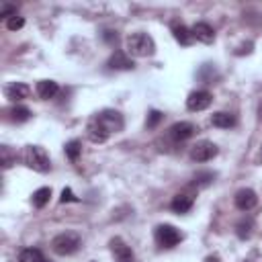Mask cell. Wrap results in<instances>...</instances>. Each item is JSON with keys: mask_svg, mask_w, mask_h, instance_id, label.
<instances>
[{"mask_svg": "<svg viewBox=\"0 0 262 262\" xmlns=\"http://www.w3.org/2000/svg\"><path fill=\"white\" fill-rule=\"evenodd\" d=\"M125 45H127V53L133 55V57H149L156 51V43H154L151 35L141 33V31L131 33L125 39Z\"/></svg>", "mask_w": 262, "mask_h": 262, "instance_id": "obj_1", "label": "cell"}, {"mask_svg": "<svg viewBox=\"0 0 262 262\" xmlns=\"http://www.w3.org/2000/svg\"><path fill=\"white\" fill-rule=\"evenodd\" d=\"M23 160L35 172H49V168H51L49 154L41 145H27L25 151H23Z\"/></svg>", "mask_w": 262, "mask_h": 262, "instance_id": "obj_2", "label": "cell"}, {"mask_svg": "<svg viewBox=\"0 0 262 262\" xmlns=\"http://www.w3.org/2000/svg\"><path fill=\"white\" fill-rule=\"evenodd\" d=\"M82 246V237L76 231H61L51 239V250L57 256H70Z\"/></svg>", "mask_w": 262, "mask_h": 262, "instance_id": "obj_3", "label": "cell"}, {"mask_svg": "<svg viewBox=\"0 0 262 262\" xmlns=\"http://www.w3.org/2000/svg\"><path fill=\"white\" fill-rule=\"evenodd\" d=\"M154 237H156V244L162 246V248H174V246H178L182 242V233L170 223L158 225L156 231H154Z\"/></svg>", "mask_w": 262, "mask_h": 262, "instance_id": "obj_4", "label": "cell"}, {"mask_svg": "<svg viewBox=\"0 0 262 262\" xmlns=\"http://www.w3.org/2000/svg\"><path fill=\"white\" fill-rule=\"evenodd\" d=\"M217 145L213 143V141H209V139H201V141H196L192 147H190V160L192 162H209V160H213L215 156H217Z\"/></svg>", "mask_w": 262, "mask_h": 262, "instance_id": "obj_5", "label": "cell"}, {"mask_svg": "<svg viewBox=\"0 0 262 262\" xmlns=\"http://www.w3.org/2000/svg\"><path fill=\"white\" fill-rule=\"evenodd\" d=\"M96 119L102 123V127L113 135V133H119L121 129H123V125H125V121H123V115L119 113V111H111V108H106V111H100L98 115H96Z\"/></svg>", "mask_w": 262, "mask_h": 262, "instance_id": "obj_6", "label": "cell"}, {"mask_svg": "<svg viewBox=\"0 0 262 262\" xmlns=\"http://www.w3.org/2000/svg\"><path fill=\"white\" fill-rule=\"evenodd\" d=\"M211 102H213L211 92H207V90H194V92H190L188 98H186V108L192 111V113H201V111L209 108Z\"/></svg>", "mask_w": 262, "mask_h": 262, "instance_id": "obj_7", "label": "cell"}, {"mask_svg": "<svg viewBox=\"0 0 262 262\" xmlns=\"http://www.w3.org/2000/svg\"><path fill=\"white\" fill-rule=\"evenodd\" d=\"M196 133V127L188 121H180V123H174L170 129H168V137L174 139V141H186L190 139L192 135Z\"/></svg>", "mask_w": 262, "mask_h": 262, "instance_id": "obj_8", "label": "cell"}, {"mask_svg": "<svg viewBox=\"0 0 262 262\" xmlns=\"http://www.w3.org/2000/svg\"><path fill=\"white\" fill-rule=\"evenodd\" d=\"M86 135H88V139H90L92 143H104V141L111 137V133L102 127V123L96 119V115L88 121V125H86Z\"/></svg>", "mask_w": 262, "mask_h": 262, "instance_id": "obj_9", "label": "cell"}, {"mask_svg": "<svg viewBox=\"0 0 262 262\" xmlns=\"http://www.w3.org/2000/svg\"><path fill=\"white\" fill-rule=\"evenodd\" d=\"M233 203H235V207H237L239 211L248 213L250 209L256 207L258 196H256V192H254L252 188H239V190L235 192V196H233Z\"/></svg>", "mask_w": 262, "mask_h": 262, "instance_id": "obj_10", "label": "cell"}, {"mask_svg": "<svg viewBox=\"0 0 262 262\" xmlns=\"http://www.w3.org/2000/svg\"><path fill=\"white\" fill-rule=\"evenodd\" d=\"M29 94H31V88L27 84H23V82H10V84L4 86V96L8 100H14V102L16 100H25Z\"/></svg>", "mask_w": 262, "mask_h": 262, "instance_id": "obj_11", "label": "cell"}, {"mask_svg": "<svg viewBox=\"0 0 262 262\" xmlns=\"http://www.w3.org/2000/svg\"><path fill=\"white\" fill-rule=\"evenodd\" d=\"M192 205H194V194H192V192H178V194L172 199L170 209H172L174 213H188V211L192 209Z\"/></svg>", "mask_w": 262, "mask_h": 262, "instance_id": "obj_12", "label": "cell"}, {"mask_svg": "<svg viewBox=\"0 0 262 262\" xmlns=\"http://www.w3.org/2000/svg\"><path fill=\"white\" fill-rule=\"evenodd\" d=\"M190 31H192V37L196 41H201V43H207L209 45L215 39V31H213V27L209 23H194Z\"/></svg>", "mask_w": 262, "mask_h": 262, "instance_id": "obj_13", "label": "cell"}, {"mask_svg": "<svg viewBox=\"0 0 262 262\" xmlns=\"http://www.w3.org/2000/svg\"><path fill=\"white\" fill-rule=\"evenodd\" d=\"M111 250H113L117 262H133V252L129 246H125L123 239H119V237L111 239Z\"/></svg>", "mask_w": 262, "mask_h": 262, "instance_id": "obj_14", "label": "cell"}, {"mask_svg": "<svg viewBox=\"0 0 262 262\" xmlns=\"http://www.w3.org/2000/svg\"><path fill=\"white\" fill-rule=\"evenodd\" d=\"M106 66H108L111 70H133V59H131L127 53H123V51H115V53L108 57Z\"/></svg>", "mask_w": 262, "mask_h": 262, "instance_id": "obj_15", "label": "cell"}, {"mask_svg": "<svg viewBox=\"0 0 262 262\" xmlns=\"http://www.w3.org/2000/svg\"><path fill=\"white\" fill-rule=\"evenodd\" d=\"M57 90H59V86H57V82H53V80H39L37 86H35V92H37V96H39L41 100L53 98V96L57 94Z\"/></svg>", "mask_w": 262, "mask_h": 262, "instance_id": "obj_16", "label": "cell"}, {"mask_svg": "<svg viewBox=\"0 0 262 262\" xmlns=\"http://www.w3.org/2000/svg\"><path fill=\"white\" fill-rule=\"evenodd\" d=\"M211 125H213V127H219V129H229V127L235 125V117H233L231 113L219 111V113H213V115H211Z\"/></svg>", "mask_w": 262, "mask_h": 262, "instance_id": "obj_17", "label": "cell"}, {"mask_svg": "<svg viewBox=\"0 0 262 262\" xmlns=\"http://www.w3.org/2000/svg\"><path fill=\"white\" fill-rule=\"evenodd\" d=\"M172 35H174V39H176L180 45H184V47L194 41L192 31H190L188 27H184V25H174V27H172Z\"/></svg>", "mask_w": 262, "mask_h": 262, "instance_id": "obj_18", "label": "cell"}, {"mask_svg": "<svg viewBox=\"0 0 262 262\" xmlns=\"http://www.w3.org/2000/svg\"><path fill=\"white\" fill-rule=\"evenodd\" d=\"M49 196H51V188H49V186H41V188H37V190L33 192V196H31L33 207H37V209L45 207V205L49 203Z\"/></svg>", "mask_w": 262, "mask_h": 262, "instance_id": "obj_19", "label": "cell"}, {"mask_svg": "<svg viewBox=\"0 0 262 262\" xmlns=\"http://www.w3.org/2000/svg\"><path fill=\"white\" fill-rule=\"evenodd\" d=\"M18 262H45V258H43L41 250H37V248H25L18 254Z\"/></svg>", "mask_w": 262, "mask_h": 262, "instance_id": "obj_20", "label": "cell"}, {"mask_svg": "<svg viewBox=\"0 0 262 262\" xmlns=\"http://www.w3.org/2000/svg\"><path fill=\"white\" fill-rule=\"evenodd\" d=\"M16 162V154L8 145H0V164L2 168H10Z\"/></svg>", "mask_w": 262, "mask_h": 262, "instance_id": "obj_21", "label": "cell"}, {"mask_svg": "<svg viewBox=\"0 0 262 262\" xmlns=\"http://www.w3.org/2000/svg\"><path fill=\"white\" fill-rule=\"evenodd\" d=\"M80 154H82V143H80L78 139H72V141L66 143V156H68L72 162H76V160L80 158Z\"/></svg>", "mask_w": 262, "mask_h": 262, "instance_id": "obj_22", "label": "cell"}, {"mask_svg": "<svg viewBox=\"0 0 262 262\" xmlns=\"http://www.w3.org/2000/svg\"><path fill=\"white\" fill-rule=\"evenodd\" d=\"M215 180V172H199L196 176H194V180H192V186H196V188H203V186H209L211 182Z\"/></svg>", "mask_w": 262, "mask_h": 262, "instance_id": "obj_23", "label": "cell"}, {"mask_svg": "<svg viewBox=\"0 0 262 262\" xmlns=\"http://www.w3.org/2000/svg\"><path fill=\"white\" fill-rule=\"evenodd\" d=\"M10 119H12L14 123H25V121L31 119V111H29L27 106H14V108L10 111Z\"/></svg>", "mask_w": 262, "mask_h": 262, "instance_id": "obj_24", "label": "cell"}, {"mask_svg": "<svg viewBox=\"0 0 262 262\" xmlns=\"http://www.w3.org/2000/svg\"><path fill=\"white\" fill-rule=\"evenodd\" d=\"M252 227H254V223H252V219H242L239 223H237V237H242V239H246V237H250V233H252Z\"/></svg>", "mask_w": 262, "mask_h": 262, "instance_id": "obj_25", "label": "cell"}, {"mask_svg": "<svg viewBox=\"0 0 262 262\" xmlns=\"http://www.w3.org/2000/svg\"><path fill=\"white\" fill-rule=\"evenodd\" d=\"M162 113L160 111H149V115H147V121H145V125H147V129H154L160 121H162Z\"/></svg>", "mask_w": 262, "mask_h": 262, "instance_id": "obj_26", "label": "cell"}, {"mask_svg": "<svg viewBox=\"0 0 262 262\" xmlns=\"http://www.w3.org/2000/svg\"><path fill=\"white\" fill-rule=\"evenodd\" d=\"M0 16L6 18V20H10L12 16H16V6H12V4H4L2 10H0Z\"/></svg>", "mask_w": 262, "mask_h": 262, "instance_id": "obj_27", "label": "cell"}, {"mask_svg": "<svg viewBox=\"0 0 262 262\" xmlns=\"http://www.w3.org/2000/svg\"><path fill=\"white\" fill-rule=\"evenodd\" d=\"M23 25H25V18L23 16H12L10 20H6V27L10 31H18V29H23Z\"/></svg>", "mask_w": 262, "mask_h": 262, "instance_id": "obj_28", "label": "cell"}, {"mask_svg": "<svg viewBox=\"0 0 262 262\" xmlns=\"http://www.w3.org/2000/svg\"><path fill=\"white\" fill-rule=\"evenodd\" d=\"M61 203H70V201H78V196H74V192H72V188H63L61 190V199H59Z\"/></svg>", "mask_w": 262, "mask_h": 262, "instance_id": "obj_29", "label": "cell"}, {"mask_svg": "<svg viewBox=\"0 0 262 262\" xmlns=\"http://www.w3.org/2000/svg\"><path fill=\"white\" fill-rule=\"evenodd\" d=\"M252 47H254L252 43H246V45H242V47H239V49H237L235 53H237V55H244V53H250V51H252Z\"/></svg>", "mask_w": 262, "mask_h": 262, "instance_id": "obj_30", "label": "cell"}, {"mask_svg": "<svg viewBox=\"0 0 262 262\" xmlns=\"http://www.w3.org/2000/svg\"><path fill=\"white\" fill-rule=\"evenodd\" d=\"M104 39H106V41H117V33H113V31H104Z\"/></svg>", "mask_w": 262, "mask_h": 262, "instance_id": "obj_31", "label": "cell"}, {"mask_svg": "<svg viewBox=\"0 0 262 262\" xmlns=\"http://www.w3.org/2000/svg\"><path fill=\"white\" fill-rule=\"evenodd\" d=\"M205 262H219V258H217V256H209Z\"/></svg>", "mask_w": 262, "mask_h": 262, "instance_id": "obj_32", "label": "cell"}]
</instances>
